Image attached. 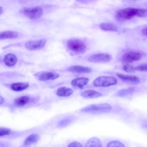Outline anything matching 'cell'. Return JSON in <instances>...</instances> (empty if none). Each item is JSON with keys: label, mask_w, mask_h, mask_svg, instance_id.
Masks as SVG:
<instances>
[{"label": "cell", "mask_w": 147, "mask_h": 147, "mask_svg": "<svg viewBox=\"0 0 147 147\" xmlns=\"http://www.w3.org/2000/svg\"><path fill=\"white\" fill-rule=\"evenodd\" d=\"M3 8L1 7V6H0V15H1L2 14V13H3Z\"/></svg>", "instance_id": "cell-33"}, {"label": "cell", "mask_w": 147, "mask_h": 147, "mask_svg": "<svg viewBox=\"0 0 147 147\" xmlns=\"http://www.w3.org/2000/svg\"><path fill=\"white\" fill-rule=\"evenodd\" d=\"M142 57V55L137 52L130 51L126 52L121 57V61L123 63H129L138 61Z\"/></svg>", "instance_id": "cell-15"}, {"label": "cell", "mask_w": 147, "mask_h": 147, "mask_svg": "<svg viewBox=\"0 0 147 147\" xmlns=\"http://www.w3.org/2000/svg\"><path fill=\"white\" fill-rule=\"evenodd\" d=\"M67 146H68V147H82L83 145L78 141H73L69 142L67 145Z\"/></svg>", "instance_id": "cell-28"}, {"label": "cell", "mask_w": 147, "mask_h": 147, "mask_svg": "<svg viewBox=\"0 0 147 147\" xmlns=\"http://www.w3.org/2000/svg\"><path fill=\"white\" fill-rule=\"evenodd\" d=\"M77 118L75 115H69L60 119L56 123V127L59 129H61L68 126V125L73 123Z\"/></svg>", "instance_id": "cell-19"}, {"label": "cell", "mask_w": 147, "mask_h": 147, "mask_svg": "<svg viewBox=\"0 0 147 147\" xmlns=\"http://www.w3.org/2000/svg\"><path fill=\"white\" fill-rule=\"evenodd\" d=\"M138 9L134 7H127L118 10L116 13V17L118 20L123 21L130 20L137 17Z\"/></svg>", "instance_id": "cell-10"}, {"label": "cell", "mask_w": 147, "mask_h": 147, "mask_svg": "<svg viewBox=\"0 0 147 147\" xmlns=\"http://www.w3.org/2000/svg\"><path fill=\"white\" fill-rule=\"evenodd\" d=\"M89 78L86 77H78L72 79L70 84L72 88L75 89H83L89 82Z\"/></svg>", "instance_id": "cell-16"}, {"label": "cell", "mask_w": 147, "mask_h": 147, "mask_svg": "<svg viewBox=\"0 0 147 147\" xmlns=\"http://www.w3.org/2000/svg\"><path fill=\"white\" fill-rule=\"evenodd\" d=\"M131 1H138V0H131Z\"/></svg>", "instance_id": "cell-34"}, {"label": "cell", "mask_w": 147, "mask_h": 147, "mask_svg": "<svg viewBox=\"0 0 147 147\" xmlns=\"http://www.w3.org/2000/svg\"><path fill=\"white\" fill-rule=\"evenodd\" d=\"M33 76L39 82H48L58 79L60 75L55 71H41L33 74Z\"/></svg>", "instance_id": "cell-7"}, {"label": "cell", "mask_w": 147, "mask_h": 147, "mask_svg": "<svg viewBox=\"0 0 147 147\" xmlns=\"http://www.w3.org/2000/svg\"><path fill=\"white\" fill-rule=\"evenodd\" d=\"M117 79L113 76H102L95 79L92 84L96 87H107L117 83Z\"/></svg>", "instance_id": "cell-9"}, {"label": "cell", "mask_w": 147, "mask_h": 147, "mask_svg": "<svg viewBox=\"0 0 147 147\" xmlns=\"http://www.w3.org/2000/svg\"><path fill=\"white\" fill-rule=\"evenodd\" d=\"M2 85L9 90L16 92H22L32 87H34L33 84H31L30 82L22 81H13L3 83Z\"/></svg>", "instance_id": "cell-6"}, {"label": "cell", "mask_w": 147, "mask_h": 147, "mask_svg": "<svg viewBox=\"0 0 147 147\" xmlns=\"http://www.w3.org/2000/svg\"><path fill=\"white\" fill-rule=\"evenodd\" d=\"M122 69L124 71H125L126 72H129V73H133L136 71L135 69V67H133L132 65L128 64L127 63L125 64L122 67Z\"/></svg>", "instance_id": "cell-26"}, {"label": "cell", "mask_w": 147, "mask_h": 147, "mask_svg": "<svg viewBox=\"0 0 147 147\" xmlns=\"http://www.w3.org/2000/svg\"><path fill=\"white\" fill-rule=\"evenodd\" d=\"M12 144H10L9 142H6L0 140V146H11Z\"/></svg>", "instance_id": "cell-30"}, {"label": "cell", "mask_w": 147, "mask_h": 147, "mask_svg": "<svg viewBox=\"0 0 147 147\" xmlns=\"http://www.w3.org/2000/svg\"><path fill=\"white\" fill-rule=\"evenodd\" d=\"M80 96L84 99H95L101 97L102 94L97 91L89 89L81 92Z\"/></svg>", "instance_id": "cell-21"}, {"label": "cell", "mask_w": 147, "mask_h": 147, "mask_svg": "<svg viewBox=\"0 0 147 147\" xmlns=\"http://www.w3.org/2000/svg\"><path fill=\"white\" fill-rule=\"evenodd\" d=\"M63 71L72 74H88L92 72V68L80 65H71L64 69Z\"/></svg>", "instance_id": "cell-14"}, {"label": "cell", "mask_w": 147, "mask_h": 147, "mask_svg": "<svg viewBox=\"0 0 147 147\" xmlns=\"http://www.w3.org/2000/svg\"><path fill=\"white\" fill-rule=\"evenodd\" d=\"M47 43V39L41 38L38 39L30 40L16 44V46H20L30 51H39L43 49Z\"/></svg>", "instance_id": "cell-4"}, {"label": "cell", "mask_w": 147, "mask_h": 147, "mask_svg": "<svg viewBox=\"0 0 147 147\" xmlns=\"http://www.w3.org/2000/svg\"><path fill=\"white\" fill-rule=\"evenodd\" d=\"M19 55L15 52H7L0 56V64L8 68L16 67L20 62Z\"/></svg>", "instance_id": "cell-5"}, {"label": "cell", "mask_w": 147, "mask_h": 147, "mask_svg": "<svg viewBox=\"0 0 147 147\" xmlns=\"http://www.w3.org/2000/svg\"><path fill=\"white\" fill-rule=\"evenodd\" d=\"M76 1L81 3H86V2H88L94 1V0H76Z\"/></svg>", "instance_id": "cell-32"}, {"label": "cell", "mask_w": 147, "mask_h": 147, "mask_svg": "<svg viewBox=\"0 0 147 147\" xmlns=\"http://www.w3.org/2000/svg\"><path fill=\"white\" fill-rule=\"evenodd\" d=\"M25 76L21 73L16 71H7L0 73V83L2 84L13 82V80L24 78Z\"/></svg>", "instance_id": "cell-12"}, {"label": "cell", "mask_w": 147, "mask_h": 147, "mask_svg": "<svg viewBox=\"0 0 147 147\" xmlns=\"http://www.w3.org/2000/svg\"><path fill=\"white\" fill-rule=\"evenodd\" d=\"M25 35L15 30H4L0 32V40H18L24 38Z\"/></svg>", "instance_id": "cell-13"}, {"label": "cell", "mask_w": 147, "mask_h": 147, "mask_svg": "<svg viewBox=\"0 0 147 147\" xmlns=\"http://www.w3.org/2000/svg\"><path fill=\"white\" fill-rule=\"evenodd\" d=\"M41 101V96L38 94H25L13 98L9 102L7 108L11 112L28 109L37 106Z\"/></svg>", "instance_id": "cell-1"}, {"label": "cell", "mask_w": 147, "mask_h": 147, "mask_svg": "<svg viewBox=\"0 0 147 147\" xmlns=\"http://www.w3.org/2000/svg\"><path fill=\"white\" fill-rule=\"evenodd\" d=\"M99 28L104 31H111L117 32L118 31L117 26L112 23H106L103 22L99 25Z\"/></svg>", "instance_id": "cell-23"}, {"label": "cell", "mask_w": 147, "mask_h": 147, "mask_svg": "<svg viewBox=\"0 0 147 147\" xmlns=\"http://www.w3.org/2000/svg\"><path fill=\"white\" fill-rule=\"evenodd\" d=\"M117 76L122 80L127 83L132 84H137L140 83V78L135 75H125L122 74H117Z\"/></svg>", "instance_id": "cell-20"}, {"label": "cell", "mask_w": 147, "mask_h": 147, "mask_svg": "<svg viewBox=\"0 0 147 147\" xmlns=\"http://www.w3.org/2000/svg\"><path fill=\"white\" fill-rule=\"evenodd\" d=\"M134 89L135 88L133 87H130L128 88L122 89V90H121L119 91H118L115 94V95L118 96H125L132 93L134 91Z\"/></svg>", "instance_id": "cell-24"}, {"label": "cell", "mask_w": 147, "mask_h": 147, "mask_svg": "<svg viewBox=\"0 0 147 147\" xmlns=\"http://www.w3.org/2000/svg\"><path fill=\"white\" fill-rule=\"evenodd\" d=\"M63 44L71 56H80L84 54L88 49L87 42L85 39L78 37H70L63 40Z\"/></svg>", "instance_id": "cell-2"}, {"label": "cell", "mask_w": 147, "mask_h": 147, "mask_svg": "<svg viewBox=\"0 0 147 147\" xmlns=\"http://www.w3.org/2000/svg\"><path fill=\"white\" fill-rule=\"evenodd\" d=\"M141 33L143 36H145L147 37V28H144L142 31H141Z\"/></svg>", "instance_id": "cell-31"}, {"label": "cell", "mask_w": 147, "mask_h": 147, "mask_svg": "<svg viewBox=\"0 0 147 147\" xmlns=\"http://www.w3.org/2000/svg\"><path fill=\"white\" fill-rule=\"evenodd\" d=\"M111 109L112 107L111 105L108 103H96L90 105L80 109L78 110V113L90 114H98L110 112Z\"/></svg>", "instance_id": "cell-3"}, {"label": "cell", "mask_w": 147, "mask_h": 147, "mask_svg": "<svg viewBox=\"0 0 147 147\" xmlns=\"http://www.w3.org/2000/svg\"><path fill=\"white\" fill-rule=\"evenodd\" d=\"M137 17H147V9H138Z\"/></svg>", "instance_id": "cell-27"}, {"label": "cell", "mask_w": 147, "mask_h": 147, "mask_svg": "<svg viewBox=\"0 0 147 147\" xmlns=\"http://www.w3.org/2000/svg\"><path fill=\"white\" fill-rule=\"evenodd\" d=\"M107 146H109V147H114V146H117V147H125V145L123 144H122V142L118 141H112L109 142L107 145Z\"/></svg>", "instance_id": "cell-25"}, {"label": "cell", "mask_w": 147, "mask_h": 147, "mask_svg": "<svg viewBox=\"0 0 147 147\" xmlns=\"http://www.w3.org/2000/svg\"><path fill=\"white\" fill-rule=\"evenodd\" d=\"M136 71H146L147 72V64H144L139 65L135 67Z\"/></svg>", "instance_id": "cell-29"}, {"label": "cell", "mask_w": 147, "mask_h": 147, "mask_svg": "<svg viewBox=\"0 0 147 147\" xmlns=\"http://www.w3.org/2000/svg\"><path fill=\"white\" fill-rule=\"evenodd\" d=\"M23 15L30 20H37L40 18L44 13L42 7L40 6H33L26 7L22 10Z\"/></svg>", "instance_id": "cell-8"}, {"label": "cell", "mask_w": 147, "mask_h": 147, "mask_svg": "<svg viewBox=\"0 0 147 147\" xmlns=\"http://www.w3.org/2000/svg\"><path fill=\"white\" fill-rule=\"evenodd\" d=\"M40 135L37 133L32 132L24 139L21 145L22 146H30L37 144L40 140Z\"/></svg>", "instance_id": "cell-17"}, {"label": "cell", "mask_w": 147, "mask_h": 147, "mask_svg": "<svg viewBox=\"0 0 147 147\" xmlns=\"http://www.w3.org/2000/svg\"><path fill=\"white\" fill-rule=\"evenodd\" d=\"M74 92V90L72 88L62 86L57 88L55 91V95L60 98H68L71 96Z\"/></svg>", "instance_id": "cell-18"}, {"label": "cell", "mask_w": 147, "mask_h": 147, "mask_svg": "<svg viewBox=\"0 0 147 147\" xmlns=\"http://www.w3.org/2000/svg\"><path fill=\"white\" fill-rule=\"evenodd\" d=\"M86 147H102V144L100 140L97 137H91L89 138L85 145Z\"/></svg>", "instance_id": "cell-22"}, {"label": "cell", "mask_w": 147, "mask_h": 147, "mask_svg": "<svg viewBox=\"0 0 147 147\" xmlns=\"http://www.w3.org/2000/svg\"><path fill=\"white\" fill-rule=\"evenodd\" d=\"M84 60L88 62L94 63H107L112 60V56L106 53H98L86 56Z\"/></svg>", "instance_id": "cell-11"}]
</instances>
